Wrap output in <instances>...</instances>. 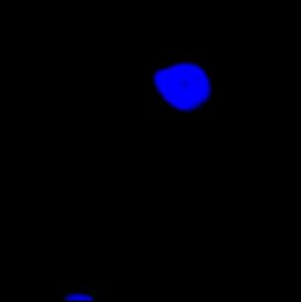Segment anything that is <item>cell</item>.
<instances>
[{
  "instance_id": "cell-1",
  "label": "cell",
  "mask_w": 301,
  "mask_h": 302,
  "mask_svg": "<svg viewBox=\"0 0 301 302\" xmlns=\"http://www.w3.org/2000/svg\"><path fill=\"white\" fill-rule=\"evenodd\" d=\"M219 98L215 73L202 51L168 52L152 71L150 99L158 112L208 113Z\"/></svg>"
},
{
  "instance_id": "cell-2",
  "label": "cell",
  "mask_w": 301,
  "mask_h": 302,
  "mask_svg": "<svg viewBox=\"0 0 301 302\" xmlns=\"http://www.w3.org/2000/svg\"><path fill=\"white\" fill-rule=\"evenodd\" d=\"M101 295L99 287L92 284L62 286L58 289V299L62 302H95L100 300Z\"/></svg>"
}]
</instances>
